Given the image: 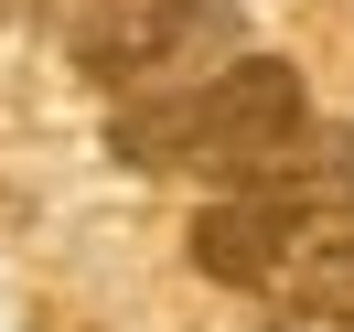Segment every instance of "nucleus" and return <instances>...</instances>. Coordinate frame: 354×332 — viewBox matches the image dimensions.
I'll return each mask as SVG.
<instances>
[{
    "instance_id": "f257e3e1",
    "label": "nucleus",
    "mask_w": 354,
    "mask_h": 332,
    "mask_svg": "<svg viewBox=\"0 0 354 332\" xmlns=\"http://www.w3.org/2000/svg\"><path fill=\"white\" fill-rule=\"evenodd\" d=\"M311 129L301 75L279 54H236V65L194 75V86H151L108 118V150L129 172H183V182H247L268 150Z\"/></svg>"
},
{
    "instance_id": "f03ea898",
    "label": "nucleus",
    "mask_w": 354,
    "mask_h": 332,
    "mask_svg": "<svg viewBox=\"0 0 354 332\" xmlns=\"http://www.w3.org/2000/svg\"><path fill=\"white\" fill-rule=\"evenodd\" d=\"M236 32V0H86L75 22V75L118 97H151L161 75H183L194 54H215Z\"/></svg>"
},
{
    "instance_id": "7ed1b4c3",
    "label": "nucleus",
    "mask_w": 354,
    "mask_h": 332,
    "mask_svg": "<svg viewBox=\"0 0 354 332\" xmlns=\"http://www.w3.org/2000/svg\"><path fill=\"white\" fill-rule=\"evenodd\" d=\"M268 300H279L290 322H322V332H344V322H354V204H322V215L279 204Z\"/></svg>"
},
{
    "instance_id": "20e7f679",
    "label": "nucleus",
    "mask_w": 354,
    "mask_h": 332,
    "mask_svg": "<svg viewBox=\"0 0 354 332\" xmlns=\"http://www.w3.org/2000/svg\"><path fill=\"white\" fill-rule=\"evenodd\" d=\"M301 332H322V322H301Z\"/></svg>"
}]
</instances>
